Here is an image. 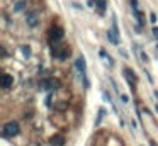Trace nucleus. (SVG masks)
<instances>
[{"label": "nucleus", "instance_id": "obj_3", "mask_svg": "<svg viewBox=\"0 0 158 146\" xmlns=\"http://www.w3.org/2000/svg\"><path fill=\"white\" fill-rule=\"evenodd\" d=\"M53 56L60 58V60H65L70 56V48L66 46H53Z\"/></svg>", "mask_w": 158, "mask_h": 146}, {"label": "nucleus", "instance_id": "obj_4", "mask_svg": "<svg viewBox=\"0 0 158 146\" xmlns=\"http://www.w3.org/2000/svg\"><path fill=\"white\" fill-rule=\"evenodd\" d=\"M124 77L127 78V83L131 85V88H134V87L138 85V77L129 70V68H124Z\"/></svg>", "mask_w": 158, "mask_h": 146}, {"label": "nucleus", "instance_id": "obj_1", "mask_svg": "<svg viewBox=\"0 0 158 146\" xmlns=\"http://www.w3.org/2000/svg\"><path fill=\"white\" fill-rule=\"evenodd\" d=\"M49 43H55V44H58V43H61V39H63V36H65V31H63V27L61 26H53L51 29H49Z\"/></svg>", "mask_w": 158, "mask_h": 146}, {"label": "nucleus", "instance_id": "obj_6", "mask_svg": "<svg viewBox=\"0 0 158 146\" xmlns=\"http://www.w3.org/2000/svg\"><path fill=\"white\" fill-rule=\"evenodd\" d=\"M26 20H27V26L36 27V26H38V14H36V12H27Z\"/></svg>", "mask_w": 158, "mask_h": 146}, {"label": "nucleus", "instance_id": "obj_2", "mask_svg": "<svg viewBox=\"0 0 158 146\" xmlns=\"http://www.w3.org/2000/svg\"><path fill=\"white\" fill-rule=\"evenodd\" d=\"M2 134H4L5 138H12V136H17V134H19V124H17L15 121L7 122V124L4 126V129H2Z\"/></svg>", "mask_w": 158, "mask_h": 146}, {"label": "nucleus", "instance_id": "obj_7", "mask_svg": "<svg viewBox=\"0 0 158 146\" xmlns=\"http://www.w3.org/2000/svg\"><path fill=\"white\" fill-rule=\"evenodd\" d=\"M12 83H14V78H12L9 73H4V77H2V87H4V88H9Z\"/></svg>", "mask_w": 158, "mask_h": 146}, {"label": "nucleus", "instance_id": "obj_9", "mask_svg": "<svg viewBox=\"0 0 158 146\" xmlns=\"http://www.w3.org/2000/svg\"><path fill=\"white\" fill-rule=\"evenodd\" d=\"M77 68L85 75V58H83V56H80L78 60H77Z\"/></svg>", "mask_w": 158, "mask_h": 146}, {"label": "nucleus", "instance_id": "obj_14", "mask_svg": "<svg viewBox=\"0 0 158 146\" xmlns=\"http://www.w3.org/2000/svg\"><path fill=\"white\" fill-rule=\"evenodd\" d=\"M155 95H156V98H158V92H155Z\"/></svg>", "mask_w": 158, "mask_h": 146}, {"label": "nucleus", "instance_id": "obj_11", "mask_svg": "<svg viewBox=\"0 0 158 146\" xmlns=\"http://www.w3.org/2000/svg\"><path fill=\"white\" fill-rule=\"evenodd\" d=\"M22 7H24V2H19L17 5H15V10H21Z\"/></svg>", "mask_w": 158, "mask_h": 146}, {"label": "nucleus", "instance_id": "obj_10", "mask_svg": "<svg viewBox=\"0 0 158 146\" xmlns=\"http://www.w3.org/2000/svg\"><path fill=\"white\" fill-rule=\"evenodd\" d=\"M97 5H99V9H100V14L106 10V0H97Z\"/></svg>", "mask_w": 158, "mask_h": 146}, {"label": "nucleus", "instance_id": "obj_13", "mask_svg": "<svg viewBox=\"0 0 158 146\" xmlns=\"http://www.w3.org/2000/svg\"><path fill=\"white\" fill-rule=\"evenodd\" d=\"M150 144H151V146H156V143H155L153 139H151V141H150Z\"/></svg>", "mask_w": 158, "mask_h": 146}, {"label": "nucleus", "instance_id": "obj_8", "mask_svg": "<svg viewBox=\"0 0 158 146\" xmlns=\"http://www.w3.org/2000/svg\"><path fill=\"white\" fill-rule=\"evenodd\" d=\"M107 37L110 39V43H112V44H119V36H117L116 31H112V29L107 31Z\"/></svg>", "mask_w": 158, "mask_h": 146}, {"label": "nucleus", "instance_id": "obj_12", "mask_svg": "<svg viewBox=\"0 0 158 146\" xmlns=\"http://www.w3.org/2000/svg\"><path fill=\"white\" fill-rule=\"evenodd\" d=\"M153 34H155V36L158 37V27H155V29H153Z\"/></svg>", "mask_w": 158, "mask_h": 146}, {"label": "nucleus", "instance_id": "obj_5", "mask_svg": "<svg viewBox=\"0 0 158 146\" xmlns=\"http://www.w3.org/2000/svg\"><path fill=\"white\" fill-rule=\"evenodd\" d=\"M49 143H51V146H65V136L63 134H55Z\"/></svg>", "mask_w": 158, "mask_h": 146}]
</instances>
